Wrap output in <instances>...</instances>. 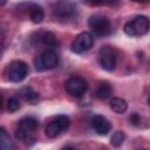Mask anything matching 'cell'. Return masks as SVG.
I'll list each match as a JSON object with an SVG mask.
<instances>
[{
  "mask_svg": "<svg viewBox=\"0 0 150 150\" xmlns=\"http://www.w3.org/2000/svg\"><path fill=\"white\" fill-rule=\"evenodd\" d=\"M149 27V19L144 15H137L124 25V32L129 36H142L148 33Z\"/></svg>",
  "mask_w": 150,
  "mask_h": 150,
  "instance_id": "cell-1",
  "label": "cell"
},
{
  "mask_svg": "<svg viewBox=\"0 0 150 150\" xmlns=\"http://www.w3.org/2000/svg\"><path fill=\"white\" fill-rule=\"evenodd\" d=\"M57 63H59V56L53 49H47L34 59L35 69L39 71L53 69L57 66Z\"/></svg>",
  "mask_w": 150,
  "mask_h": 150,
  "instance_id": "cell-2",
  "label": "cell"
},
{
  "mask_svg": "<svg viewBox=\"0 0 150 150\" xmlns=\"http://www.w3.org/2000/svg\"><path fill=\"white\" fill-rule=\"evenodd\" d=\"M88 25H89L90 29L96 35L105 36V35L110 34V32H111L110 20L107 16L102 15V14H93V15H90V18L88 20Z\"/></svg>",
  "mask_w": 150,
  "mask_h": 150,
  "instance_id": "cell-3",
  "label": "cell"
},
{
  "mask_svg": "<svg viewBox=\"0 0 150 150\" xmlns=\"http://www.w3.org/2000/svg\"><path fill=\"white\" fill-rule=\"evenodd\" d=\"M28 66L23 61H13L7 69V79L11 82H21L28 75Z\"/></svg>",
  "mask_w": 150,
  "mask_h": 150,
  "instance_id": "cell-4",
  "label": "cell"
},
{
  "mask_svg": "<svg viewBox=\"0 0 150 150\" xmlns=\"http://www.w3.org/2000/svg\"><path fill=\"white\" fill-rule=\"evenodd\" d=\"M117 61V54L112 47L104 46L98 52V62L101 67L108 71H111L116 67Z\"/></svg>",
  "mask_w": 150,
  "mask_h": 150,
  "instance_id": "cell-5",
  "label": "cell"
},
{
  "mask_svg": "<svg viewBox=\"0 0 150 150\" xmlns=\"http://www.w3.org/2000/svg\"><path fill=\"white\" fill-rule=\"evenodd\" d=\"M70 125V120L66 115H59L46 127V135L50 138L59 136L61 132L67 130Z\"/></svg>",
  "mask_w": 150,
  "mask_h": 150,
  "instance_id": "cell-6",
  "label": "cell"
},
{
  "mask_svg": "<svg viewBox=\"0 0 150 150\" xmlns=\"http://www.w3.org/2000/svg\"><path fill=\"white\" fill-rule=\"evenodd\" d=\"M94 45V36L89 32H83L79 34L71 42V50L76 54L88 52Z\"/></svg>",
  "mask_w": 150,
  "mask_h": 150,
  "instance_id": "cell-7",
  "label": "cell"
},
{
  "mask_svg": "<svg viewBox=\"0 0 150 150\" xmlns=\"http://www.w3.org/2000/svg\"><path fill=\"white\" fill-rule=\"evenodd\" d=\"M39 123H38V120L34 118V117H25L22 118L19 123H18V127L15 129V136L16 138L19 139H25L27 138L36 128H38Z\"/></svg>",
  "mask_w": 150,
  "mask_h": 150,
  "instance_id": "cell-8",
  "label": "cell"
},
{
  "mask_svg": "<svg viewBox=\"0 0 150 150\" xmlns=\"http://www.w3.org/2000/svg\"><path fill=\"white\" fill-rule=\"evenodd\" d=\"M87 87L88 86H87L86 80L82 77H79V76H73V77L68 79L64 84L67 93L75 97L82 96L87 91Z\"/></svg>",
  "mask_w": 150,
  "mask_h": 150,
  "instance_id": "cell-9",
  "label": "cell"
},
{
  "mask_svg": "<svg viewBox=\"0 0 150 150\" xmlns=\"http://www.w3.org/2000/svg\"><path fill=\"white\" fill-rule=\"evenodd\" d=\"M76 14H77V8L71 2H57L53 9V15L62 20L71 19L76 16Z\"/></svg>",
  "mask_w": 150,
  "mask_h": 150,
  "instance_id": "cell-10",
  "label": "cell"
},
{
  "mask_svg": "<svg viewBox=\"0 0 150 150\" xmlns=\"http://www.w3.org/2000/svg\"><path fill=\"white\" fill-rule=\"evenodd\" d=\"M93 128L94 130L98 134V135H107L110 130H111V124L110 122L102 115H96L94 116L93 121H91Z\"/></svg>",
  "mask_w": 150,
  "mask_h": 150,
  "instance_id": "cell-11",
  "label": "cell"
},
{
  "mask_svg": "<svg viewBox=\"0 0 150 150\" xmlns=\"http://www.w3.org/2000/svg\"><path fill=\"white\" fill-rule=\"evenodd\" d=\"M0 149L1 150H15V145L11 139L5 128L0 129Z\"/></svg>",
  "mask_w": 150,
  "mask_h": 150,
  "instance_id": "cell-12",
  "label": "cell"
},
{
  "mask_svg": "<svg viewBox=\"0 0 150 150\" xmlns=\"http://www.w3.org/2000/svg\"><path fill=\"white\" fill-rule=\"evenodd\" d=\"M29 18H30V20L34 23L42 22L43 18H45V14H43L42 8L40 6H38V5H32L29 7Z\"/></svg>",
  "mask_w": 150,
  "mask_h": 150,
  "instance_id": "cell-13",
  "label": "cell"
},
{
  "mask_svg": "<svg viewBox=\"0 0 150 150\" xmlns=\"http://www.w3.org/2000/svg\"><path fill=\"white\" fill-rule=\"evenodd\" d=\"M110 108L115 112H117V114H123L127 110L128 104H127V102L123 98H121V97H114V98L110 100Z\"/></svg>",
  "mask_w": 150,
  "mask_h": 150,
  "instance_id": "cell-14",
  "label": "cell"
},
{
  "mask_svg": "<svg viewBox=\"0 0 150 150\" xmlns=\"http://www.w3.org/2000/svg\"><path fill=\"white\" fill-rule=\"evenodd\" d=\"M110 94H111V87L107 82L100 83V86L95 91V96L100 100H107L110 96Z\"/></svg>",
  "mask_w": 150,
  "mask_h": 150,
  "instance_id": "cell-15",
  "label": "cell"
},
{
  "mask_svg": "<svg viewBox=\"0 0 150 150\" xmlns=\"http://www.w3.org/2000/svg\"><path fill=\"white\" fill-rule=\"evenodd\" d=\"M20 96L23 100H26L28 102H32V103L36 102V100L39 98V94L36 91H34L32 88H28V87H26V88L20 90Z\"/></svg>",
  "mask_w": 150,
  "mask_h": 150,
  "instance_id": "cell-16",
  "label": "cell"
},
{
  "mask_svg": "<svg viewBox=\"0 0 150 150\" xmlns=\"http://www.w3.org/2000/svg\"><path fill=\"white\" fill-rule=\"evenodd\" d=\"M40 40H41V42H42L43 45L49 46V47H55V46L59 45V42H57L55 35H54L53 33H50V32H45V33H42L41 36H40Z\"/></svg>",
  "mask_w": 150,
  "mask_h": 150,
  "instance_id": "cell-17",
  "label": "cell"
},
{
  "mask_svg": "<svg viewBox=\"0 0 150 150\" xmlns=\"http://www.w3.org/2000/svg\"><path fill=\"white\" fill-rule=\"evenodd\" d=\"M124 139H125V134L123 131H121V130H117V131H115L112 134V136L110 138V143H111L112 146H116L117 148V146L122 145V143L124 142Z\"/></svg>",
  "mask_w": 150,
  "mask_h": 150,
  "instance_id": "cell-18",
  "label": "cell"
},
{
  "mask_svg": "<svg viewBox=\"0 0 150 150\" xmlns=\"http://www.w3.org/2000/svg\"><path fill=\"white\" fill-rule=\"evenodd\" d=\"M19 108H20V102H19V100H18L16 97H11V98H8V101H7V109H8V111L14 112V111H16Z\"/></svg>",
  "mask_w": 150,
  "mask_h": 150,
  "instance_id": "cell-19",
  "label": "cell"
},
{
  "mask_svg": "<svg viewBox=\"0 0 150 150\" xmlns=\"http://www.w3.org/2000/svg\"><path fill=\"white\" fill-rule=\"evenodd\" d=\"M129 121H130V124H132V125H138V124L141 123V116H139L137 112H134V114L130 115Z\"/></svg>",
  "mask_w": 150,
  "mask_h": 150,
  "instance_id": "cell-20",
  "label": "cell"
},
{
  "mask_svg": "<svg viewBox=\"0 0 150 150\" xmlns=\"http://www.w3.org/2000/svg\"><path fill=\"white\" fill-rule=\"evenodd\" d=\"M62 150H76V149L73 148V146H66V148H63Z\"/></svg>",
  "mask_w": 150,
  "mask_h": 150,
  "instance_id": "cell-21",
  "label": "cell"
},
{
  "mask_svg": "<svg viewBox=\"0 0 150 150\" xmlns=\"http://www.w3.org/2000/svg\"><path fill=\"white\" fill-rule=\"evenodd\" d=\"M149 104H150V98H149Z\"/></svg>",
  "mask_w": 150,
  "mask_h": 150,
  "instance_id": "cell-22",
  "label": "cell"
}]
</instances>
